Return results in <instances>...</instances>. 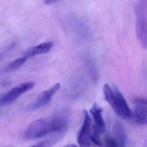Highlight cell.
I'll list each match as a JSON object with an SVG mask.
<instances>
[{"label":"cell","mask_w":147,"mask_h":147,"mask_svg":"<svg viewBox=\"0 0 147 147\" xmlns=\"http://www.w3.org/2000/svg\"><path fill=\"white\" fill-rule=\"evenodd\" d=\"M68 124V118L65 116L38 119L29 124L25 131L24 137L27 140H34L50 134L65 132Z\"/></svg>","instance_id":"obj_1"},{"label":"cell","mask_w":147,"mask_h":147,"mask_svg":"<svg viewBox=\"0 0 147 147\" xmlns=\"http://www.w3.org/2000/svg\"><path fill=\"white\" fill-rule=\"evenodd\" d=\"M103 90L105 100L118 116L126 120L132 118L133 113L122 94L116 86H114L113 90L108 84H105Z\"/></svg>","instance_id":"obj_2"},{"label":"cell","mask_w":147,"mask_h":147,"mask_svg":"<svg viewBox=\"0 0 147 147\" xmlns=\"http://www.w3.org/2000/svg\"><path fill=\"white\" fill-rule=\"evenodd\" d=\"M137 38L144 49H147V0H138L134 8Z\"/></svg>","instance_id":"obj_3"},{"label":"cell","mask_w":147,"mask_h":147,"mask_svg":"<svg viewBox=\"0 0 147 147\" xmlns=\"http://www.w3.org/2000/svg\"><path fill=\"white\" fill-rule=\"evenodd\" d=\"M34 85V82H29L22 83L15 86L0 96V106L7 105L14 102L22 94L32 90Z\"/></svg>","instance_id":"obj_4"},{"label":"cell","mask_w":147,"mask_h":147,"mask_svg":"<svg viewBox=\"0 0 147 147\" xmlns=\"http://www.w3.org/2000/svg\"><path fill=\"white\" fill-rule=\"evenodd\" d=\"M83 124L77 134V140L80 147H90L92 134V121L90 116L84 110Z\"/></svg>","instance_id":"obj_5"},{"label":"cell","mask_w":147,"mask_h":147,"mask_svg":"<svg viewBox=\"0 0 147 147\" xmlns=\"http://www.w3.org/2000/svg\"><path fill=\"white\" fill-rule=\"evenodd\" d=\"M60 86L61 85L59 83H57L50 89L42 92L36 100L28 106V109L33 111L47 105L51 102L54 94L60 89Z\"/></svg>","instance_id":"obj_6"},{"label":"cell","mask_w":147,"mask_h":147,"mask_svg":"<svg viewBox=\"0 0 147 147\" xmlns=\"http://www.w3.org/2000/svg\"><path fill=\"white\" fill-rule=\"evenodd\" d=\"M95 124L92 126V129L99 133L104 134L106 130V124L103 118L102 109L98 106L96 103H94L90 110Z\"/></svg>","instance_id":"obj_7"},{"label":"cell","mask_w":147,"mask_h":147,"mask_svg":"<svg viewBox=\"0 0 147 147\" xmlns=\"http://www.w3.org/2000/svg\"><path fill=\"white\" fill-rule=\"evenodd\" d=\"M53 46V43L52 41L41 43L28 49L24 53V57L27 59L39 54L47 53L51 51Z\"/></svg>","instance_id":"obj_8"},{"label":"cell","mask_w":147,"mask_h":147,"mask_svg":"<svg viewBox=\"0 0 147 147\" xmlns=\"http://www.w3.org/2000/svg\"><path fill=\"white\" fill-rule=\"evenodd\" d=\"M65 133H57L51 137L45 139L30 147H51L63 137Z\"/></svg>","instance_id":"obj_9"},{"label":"cell","mask_w":147,"mask_h":147,"mask_svg":"<svg viewBox=\"0 0 147 147\" xmlns=\"http://www.w3.org/2000/svg\"><path fill=\"white\" fill-rule=\"evenodd\" d=\"M134 117L138 124L146 125L147 124V109L144 106L139 105L135 110Z\"/></svg>","instance_id":"obj_10"},{"label":"cell","mask_w":147,"mask_h":147,"mask_svg":"<svg viewBox=\"0 0 147 147\" xmlns=\"http://www.w3.org/2000/svg\"><path fill=\"white\" fill-rule=\"evenodd\" d=\"M26 59V58L23 57L13 60L3 70L2 73H9L18 69L25 63Z\"/></svg>","instance_id":"obj_11"},{"label":"cell","mask_w":147,"mask_h":147,"mask_svg":"<svg viewBox=\"0 0 147 147\" xmlns=\"http://www.w3.org/2000/svg\"><path fill=\"white\" fill-rule=\"evenodd\" d=\"M105 147H126L123 143L115 136L108 135L105 139Z\"/></svg>","instance_id":"obj_12"},{"label":"cell","mask_w":147,"mask_h":147,"mask_svg":"<svg viewBox=\"0 0 147 147\" xmlns=\"http://www.w3.org/2000/svg\"><path fill=\"white\" fill-rule=\"evenodd\" d=\"M100 135L92 132L90 137L91 141L95 145L98 146H102V142L100 140Z\"/></svg>","instance_id":"obj_13"},{"label":"cell","mask_w":147,"mask_h":147,"mask_svg":"<svg viewBox=\"0 0 147 147\" xmlns=\"http://www.w3.org/2000/svg\"><path fill=\"white\" fill-rule=\"evenodd\" d=\"M134 102L139 105L144 106L147 109V100L142 98H136L134 99Z\"/></svg>","instance_id":"obj_14"},{"label":"cell","mask_w":147,"mask_h":147,"mask_svg":"<svg viewBox=\"0 0 147 147\" xmlns=\"http://www.w3.org/2000/svg\"><path fill=\"white\" fill-rule=\"evenodd\" d=\"M60 0H45L44 2L45 4L49 5V4H52V3H54L57 2Z\"/></svg>","instance_id":"obj_15"},{"label":"cell","mask_w":147,"mask_h":147,"mask_svg":"<svg viewBox=\"0 0 147 147\" xmlns=\"http://www.w3.org/2000/svg\"><path fill=\"white\" fill-rule=\"evenodd\" d=\"M62 147H78L76 145L73 144H68Z\"/></svg>","instance_id":"obj_16"},{"label":"cell","mask_w":147,"mask_h":147,"mask_svg":"<svg viewBox=\"0 0 147 147\" xmlns=\"http://www.w3.org/2000/svg\"><path fill=\"white\" fill-rule=\"evenodd\" d=\"M144 147H147V140L144 143Z\"/></svg>","instance_id":"obj_17"}]
</instances>
